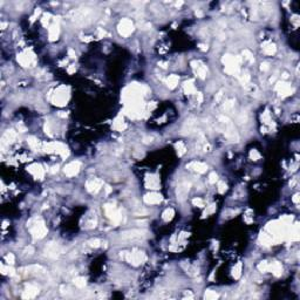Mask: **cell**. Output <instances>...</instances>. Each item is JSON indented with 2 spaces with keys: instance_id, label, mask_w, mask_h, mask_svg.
Returning a JSON list of instances; mask_svg holds the SVG:
<instances>
[{
  "instance_id": "2",
  "label": "cell",
  "mask_w": 300,
  "mask_h": 300,
  "mask_svg": "<svg viewBox=\"0 0 300 300\" xmlns=\"http://www.w3.org/2000/svg\"><path fill=\"white\" fill-rule=\"evenodd\" d=\"M118 28H120V33L122 34V35H128L129 33L132 32V24L129 21V20H123V21L120 24Z\"/></svg>"
},
{
  "instance_id": "3",
  "label": "cell",
  "mask_w": 300,
  "mask_h": 300,
  "mask_svg": "<svg viewBox=\"0 0 300 300\" xmlns=\"http://www.w3.org/2000/svg\"><path fill=\"white\" fill-rule=\"evenodd\" d=\"M142 236H143V232L142 231H136V230H132V231H127L124 232V233L122 234V237L124 239H139L142 238Z\"/></svg>"
},
{
  "instance_id": "7",
  "label": "cell",
  "mask_w": 300,
  "mask_h": 300,
  "mask_svg": "<svg viewBox=\"0 0 300 300\" xmlns=\"http://www.w3.org/2000/svg\"><path fill=\"white\" fill-rule=\"evenodd\" d=\"M177 82H178V79H177V76H175V75L170 76V78H169V80H168V83H170V87H171V88L175 87Z\"/></svg>"
},
{
  "instance_id": "5",
  "label": "cell",
  "mask_w": 300,
  "mask_h": 300,
  "mask_svg": "<svg viewBox=\"0 0 300 300\" xmlns=\"http://www.w3.org/2000/svg\"><path fill=\"white\" fill-rule=\"evenodd\" d=\"M161 196L157 194H150V195H146L144 201L146 202L148 204H156V203H159L161 202Z\"/></svg>"
},
{
  "instance_id": "8",
  "label": "cell",
  "mask_w": 300,
  "mask_h": 300,
  "mask_svg": "<svg viewBox=\"0 0 300 300\" xmlns=\"http://www.w3.org/2000/svg\"><path fill=\"white\" fill-rule=\"evenodd\" d=\"M173 215H174V211L173 210H167L165 212L163 213V218L165 220H169V219H171L173 218Z\"/></svg>"
},
{
  "instance_id": "15",
  "label": "cell",
  "mask_w": 300,
  "mask_h": 300,
  "mask_svg": "<svg viewBox=\"0 0 300 300\" xmlns=\"http://www.w3.org/2000/svg\"><path fill=\"white\" fill-rule=\"evenodd\" d=\"M69 54L72 55V58H75V54H74V52H73V50H72V49L69 50Z\"/></svg>"
},
{
  "instance_id": "13",
  "label": "cell",
  "mask_w": 300,
  "mask_h": 300,
  "mask_svg": "<svg viewBox=\"0 0 300 300\" xmlns=\"http://www.w3.org/2000/svg\"><path fill=\"white\" fill-rule=\"evenodd\" d=\"M218 295L216 294V293H211V292H209L208 294H205V298H217Z\"/></svg>"
},
{
  "instance_id": "1",
  "label": "cell",
  "mask_w": 300,
  "mask_h": 300,
  "mask_svg": "<svg viewBox=\"0 0 300 300\" xmlns=\"http://www.w3.org/2000/svg\"><path fill=\"white\" fill-rule=\"evenodd\" d=\"M79 169H80V163L79 162H72L65 168V174L68 176H74L79 173Z\"/></svg>"
},
{
  "instance_id": "11",
  "label": "cell",
  "mask_w": 300,
  "mask_h": 300,
  "mask_svg": "<svg viewBox=\"0 0 300 300\" xmlns=\"http://www.w3.org/2000/svg\"><path fill=\"white\" fill-rule=\"evenodd\" d=\"M6 260H7L8 264H13V261H14V257H13V254H7V256H6Z\"/></svg>"
},
{
  "instance_id": "12",
  "label": "cell",
  "mask_w": 300,
  "mask_h": 300,
  "mask_svg": "<svg viewBox=\"0 0 300 300\" xmlns=\"http://www.w3.org/2000/svg\"><path fill=\"white\" fill-rule=\"evenodd\" d=\"M216 181H217V175H216L215 173L211 174V176H210V182H211V183H215Z\"/></svg>"
},
{
  "instance_id": "4",
  "label": "cell",
  "mask_w": 300,
  "mask_h": 300,
  "mask_svg": "<svg viewBox=\"0 0 300 300\" xmlns=\"http://www.w3.org/2000/svg\"><path fill=\"white\" fill-rule=\"evenodd\" d=\"M188 167L191 168L192 170L198 171V173H204V171H206V169H208V167H206L204 163H201V162H192V163L189 164Z\"/></svg>"
},
{
  "instance_id": "14",
  "label": "cell",
  "mask_w": 300,
  "mask_h": 300,
  "mask_svg": "<svg viewBox=\"0 0 300 300\" xmlns=\"http://www.w3.org/2000/svg\"><path fill=\"white\" fill-rule=\"evenodd\" d=\"M194 204H198V205H203V201H202V199H194Z\"/></svg>"
},
{
  "instance_id": "9",
  "label": "cell",
  "mask_w": 300,
  "mask_h": 300,
  "mask_svg": "<svg viewBox=\"0 0 300 300\" xmlns=\"http://www.w3.org/2000/svg\"><path fill=\"white\" fill-rule=\"evenodd\" d=\"M75 285L78 286V287H83V286L86 285V281L83 278H78L75 279Z\"/></svg>"
},
{
  "instance_id": "6",
  "label": "cell",
  "mask_w": 300,
  "mask_h": 300,
  "mask_svg": "<svg viewBox=\"0 0 300 300\" xmlns=\"http://www.w3.org/2000/svg\"><path fill=\"white\" fill-rule=\"evenodd\" d=\"M100 187H101V182L100 181H89V182H87V189L88 191L90 192H96L97 190L100 189Z\"/></svg>"
},
{
  "instance_id": "10",
  "label": "cell",
  "mask_w": 300,
  "mask_h": 300,
  "mask_svg": "<svg viewBox=\"0 0 300 300\" xmlns=\"http://www.w3.org/2000/svg\"><path fill=\"white\" fill-rule=\"evenodd\" d=\"M274 52H276L274 45H270L269 47H265V53H267V54H273Z\"/></svg>"
}]
</instances>
